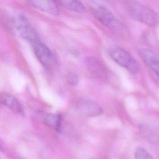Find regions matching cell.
Returning a JSON list of instances; mask_svg holds the SVG:
<instances>
[{
	"instance_id": "2",
	"label": "cell",
	"mask_w": 159,
	"mask_h": 159,
	"mask_svg": "<svg viewBox=\"0 0 159 159\" xmlns=\"http://www.w3.org/2000/svg\"><path fill=\"white\" fill-rule=\"evenodd\" d=\"M94 18L108 30L118 35H125L127 29L124 23L112 12L103 6H99L93 10Z\"/></svg>"
},
{
	"instance_id": "12",
	"label": "cell",
	"mask_w": 159,
	"mask_h": 159,
	"mask_svg": "<svg viewBox=\"0 0 159 159\" xmlns=\"http://www.w3.org/2000/svg\"><path fill=\"white\" fill-rule=\"evenodd\" d=\"M135 159H153L152 156L145 148L139 147L134 153Z\"/></svg>"
},
{
	"instance_id": "1",
	"label": "cell",
	"mask_w": 159,
	"mask_h": 159,
	"mask_svg": "<svg viewBox=\"0 0 159 159\" xmlns=\"http://www.w3.org/2000/svg\"><path fill=\"white\" fill-rule=\"evenodd\" d=\"M124 6L134 19L150 27L156 26L159 22L158 14L149 7L136 0H124Z\"/></svg>"
},
{
	"instance_id": "9",
	"label": "cell",
	"mask_w": 159,
	"mask_h": 159,
	"mask_svg": "<svg viewBox=\"0 0 159 159\" xmlns=\"http://www.w3.org/2000/svg\"><path fill=\"white\" fill-rule=\"evenodd\" d=\"M0 102L2 105L6 106L14 112L20 114L23 112L22 107L17 99L14 96L9 93H1Z\"/></svg>"
},
{
	"instance_id": "11",
	"label": "cell",
	"mask_w": 159,
	"mask_h": 159,
	"mask_svg": "<svg viewBox=\"0 0 159 159\" xmlns=\"http://www.w3.org/2000/svg\"><path fill=\"white\" fill-rule=\"evenodd\" d=\"M61 4L70 11L76 12H84L86 7L80 0H60Z\"/></svg>"
},
{
	"instance_id": "8",
	"label": "cell",
	"mask_w": 159,
	"mask_h": 159,
	"mask_svg": "<svg viewBox=\"0 0 159 159\" xmlns=\"http://www.w3.org/2000/svg\"><path fill=\"white\" fill-rule=\"evenodd\" d=\"M139 54L143 61L159 78V57L152 51L147 48H142Z\"/></svg>"
},
{
	"instance_id": "13",
	"label": "cell",
	"mask_w": 159,
	"mask_h": 159,
	"mask_svg": "<svg viewBox=\"0 0 159 159\" xmlns=\"http://www.w3.org/2000/svg\"><path fill=\"white\" fill-rule=\"evenodd\" d=\"M67 81L70 84L75 86L78 83L79 80H78V76L75 74L70 73L68 75V76L67 77Z\"/></svg>"
},
{
	"instance_id": "3",
	"label": "cell",
	"mask_w": 159,
	"mask_h": 159,
	"mask_svg": "<svg viewBox=\"0 0 159 159\" xmlns=\"http://www.w3.org/2000/svg\"><path fill=\"white\" fill-rule=\"evenodd\" d=\"M108 53L114 62L130 73L135 74L139 71V65L136 60L125 49L119 47H113L109 50Z\"/></svg>"
},
{
	"instance_id": "5",
	"label": "cell",
	"mask_w": 159,
	"mask_h": 159,
	"mask_svg": "<svg viewBox=\"0 0 159 159\" xmlns=\"http://www.w3.org/2000/svg\"><path fill=\"white\" fill-rule=\"evenodd\" d=\"M33 52L42 65L45 67L51 66L54 62V57L48 47L41 40H39L32 45Z\"/></svg>"
},
{
	"instance_id": "4",
	"label": "cell",
	"mask_w": 159,
	"mask_h": 159,
	"mask_svg": "<svg viewBox=\"0 0 159 159\" xmlns=\"http://www.w3.org/2000/svg\"><path fill=\"white\" fill-rule=\"evenodd\" d=\"M15 27L20 37L30 45L40 40L35 29L25 16L19 15L16 18Z\"/></svg>"
},
{
	"instance_id": "10",
	"label": "cell",
	"mask_w": 159,
	"mask_h": 159,
	"mask_svg": "<svg viewBox=\"0 0 159 159\" xmlns=\"http://www.w3.org/2000/svg\"><path fill=\"white\" fill-rule=\"evenodd\" d=\"M43 122L48 127L57 132L60 131L61 128V117L60 114H48L45 116Z\"/></svg>"
},
{
	"instance_id": "7",
	"label": "cell",
	"mask_w": 159,
	"mask_h": 159,
	"mask_svg": "<svg viewBox=\"0 0 159 159\" xmlns=\"http://www.w3.org/2000/svg\"><path fill=\"white\" fill-rule=\"evenodd\" d=\"M35 9L53 16L58 15L59 8L56 0H27Z\"/></svg>"
},
{
	"instance_id": "6",
	"label": "cell",
	"mask_w": 159,
	"mask_h": 159,
	"mask_svg": "<svg viewBox=\"0 0 159 159\" xmlns=\"http://www.w3.org/2000/svg\"><path fill=\"white\" fill-rule=\"evenodd\" d=\"M78 112L83 117H95L102 112L101 107L94 101L89 100L80 101L76 106Z\"/></svg>"
}]
</instances>
